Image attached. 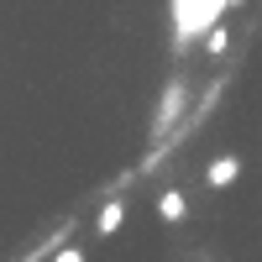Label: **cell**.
I'll use <instances>...</instances> for the list:
<instances>
[{"label":"cell","mask_w":262,"mask_h":262,"mask_svg":"<svg viewBox=\"0 0 262 262\" xmlns=\"http://www.w3.org/2000/svg\"><path fill=\"white\" fill-rule=\"evenodd\" d=\"M226 0H173V42L189 48L194 37H205L215 21H221Z\"/></svg>","instance_id":"cell-1"},{"label":"cell","mask_w":262,"mask_h":262,"mask_svg":"<svg viewBox=\"0 0 262 262\" xmlns=\"http://www.w3.org/2000/svg\"><path fill=\"white\" fill-rule=\"evenodd\" d=\"M205 48H210L215 58H221V53L231 48V32H226V27H210V32H205Z\"/></svg>","instance_id":"cell-6"},{"label":"cell","mask_w":262,"mask_h":262,"mask_svg":"<svg viewBox=\"0 0 262 262\" xmlns=\"http://www.w3.org/2000/svg\"><path fill=\"white\" fill-rule=\"evenodd\" d=\"M236 179H242V158H231V152H226V158H215V163L205 168V184H210V189H231Z\"/></svg>","instance_id":"cell-3"},{"label":"cell","mask_w":262,"mask_h":262,"mask_svg":"<svg viewBox=\"0 0 262 262\" xmlns=\"http://www.w3.org/2000/svg\"><path fill=\"white\" fill-rule=\"evenodd\" d=\"M226 6H242V0H226Z\"/></svg>","instance_id":"cell-7"},{"label":"cell","mask_w":262,"mask_h":262,"mask_svg":"<svg viewBox=\"0 0 262 262\" xmlns=\"http://www.w3.org/2000/svg\"><path fill=\"white\" fill-rule=\"evenodd\" d=\"M184 105H189V90H184V79H168V90H163V100H158V116H152V137H168V131L179 126Z\"/></svg>","instance_id":"cell-2"},{"label":"cell","mask_w":262,"mask_h":262,"mask_svg":"<svg viewBox=\"0 0 262 262\" xmlns=\"http://www.w3.org/2000/svg\"><path fill=\"white\" fill-rule=\"evenodd\" d=\"M158 215H163V221L173 226V221H184V215H189V200H184V194L179 189H168L163 194V200H158Z\"/></svg>","instance_id":"cell-5"},{"label":"cell","mask_w":262,"mask_h":262,"mask_svg":"<svg viewBox=\"0 0 262 262\" xmlns=\"http://www.w3.org/2000/svg\"><path fill=\"white\" fill-rule=\"evenodd\" d=\"M121 221H126V205H121V200H105V210H100V226H95V236H116V231H121Z\"/></svg>","instance_id":"cell-4"}]
</instances>
